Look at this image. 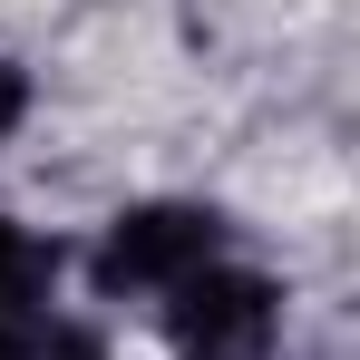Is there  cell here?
<instances>
[{"instance_id":"1","label":"cell","mask_w":360,"mask_h":360,"mask_svg":"<svg viewBox=\"0 0 360 360\" xmlns=\"http://www.w3.org/2000/svg\"><path fill=\"white\" fill-rule=\"evenodd\" d=\"M214 253H224V214H214V205L146 195V205L108 214V234L88 253V283H98V302H166L185 273H205Z\"/></svg>"},{"instance_id":"5","label":"cell","mask_w":360,"mask_h":360,"mask_svg":"<svg viewBox=\"0 0 360 360\" xmlns=\"http://www.w3.org/2000/svg\"><path fill=\"white\" fill-rule=\"evenodd\" d=\"M20 117H30V68H20V59H0V146L20 136Z\"/></svg>"},{"instance_id":"2","label":"cell","mask_w":360,"mask_h":360,"mask_svg":"<svg viewBox=\"0 0 360 360\" xmlns=\"http://www.w3.org/2000/svg\"><path fill=\"white\" fill-rule=\"evenodd\" d=\"M156 311H166L176 360H263L273 331H283V283L253 273V263H234V253H214V263L185 273Z\"/></svg>"},{"instance_id":"3","label":"cell","mask_w":360,"mask_h":360,"mask_svg":"<svg viewBox=\"0 0 360 360\" xmlns=\"http://www.w3.org/2000/svg\"><path fill=\"white\" fill-rule=\"evenodd\" d=\"M59 273H68V253H59V243L0 214V321H10V311H49Z\"/></svg>"},{"instance_id":"4","label":"cell","mask_w":360,"mask_h":360,"mask_svg":"<svg viewBox=\"0 0 360 360\" xmlns=\"http://www.w3.org/2000/svg\"><path fill=\"white\" fill-rule=\"evenodd\" d=\"M0 360H108V341L68 311H10L0 321Z\"/></svg>"}]
</instances>
